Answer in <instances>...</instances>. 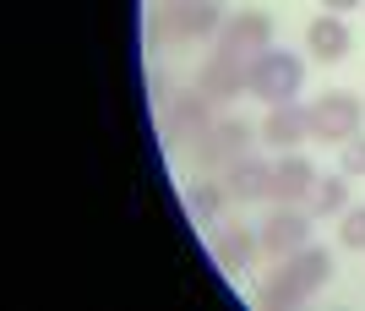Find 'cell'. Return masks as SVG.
<instances>
[{
  "label": "cell",
  "instance_id": "9a60e30c",
  "mask_svg": "<svg viewBox=\"0 0 365 311\" xmlns=\"http://www.w3.org/2000/svg\"><path fill=\"white\" fill-rule=\"evenodd\" d=\"M349 208V175H317V186H311V197H305V213L311 218H333Z\"/></svg>",
  "mask_w": 365,
  "mask_h": 311
},
{
  "label": "cell",
  "instance_id": "d6986e66",
  "mask_svg": "<svg viewBox=\"0 0 365 311\" xmlns=\"http://www.w3.org/2000/svg\"><path fill=\"white\" fill-rule=\"evenodd\" d=\"M338 170H344V175H365V137H349V142H344Z\"/></svg>",
  "mask_w": 365,
  "mask_h": 311
},
{
  "label": "cell",
  "instance_id": "e0dca14e",
  "mask_svg": "<svg viewBox=\"0 0 365 311\" xmlns=\"http://www.w3.org/2000/svg\"><path fill=\"white\" fill-rule=\"evenodd\" d=\"M224 197H229V191L218 186V180H197V186L185 191V208H191V218H197V224H218Z\"/></svg>",
  "mask_w": 365,
  "mask_h": 311
},
{
  "label": "cell",
  "instance_id": "2e32d148",
  "mask_svg": "<svg viewBox=\"0 0 365 311\" xmlns=\"http://www.w3.org/2000/svg\"><path fill=\"white\" fill-rule=\"evenodd\" d=\"M257 300H262L267 311H289V306H300V300H311V295L300 290V279H294V273H289V262H284L278 273H267V279H262Z\"/></svg>",
  "mask_w": 365,
  "mask_h": 311
},
{
  "label": "cell",
  "instance_id": "ba28073f",
  "mask_svg": "<svg viewBox=\"0 0 365 311\" xmlns=\"http://www.w3.org/2000/svg\"><path fill=\"white\" fill-rule=\"evenodd\" d=\"M224 191H229V203H273V164L267 158H235L224 170Z\"/></svg>",
  "mask_w": 365,
  "mask_h": 311
},
{
  "label": "cell",
  "instance_id": "8992f818",
  "mask_svg": "<svg viewBox=\"0 0 365 311\" xmlns=\"http://www.w3.org/2000/svg\"><path fill=\"white\" fill-rule=\"evenodd\" d=\"M257 240H262V251L267 257H294L300 246H311V213H300L294 203H278L273 213L262 218V230H257Z\"/></svg>",
  "mask_w": 365,
  "mask_h": 311
},
{
  "label": "cell",
  "instance_id": "ffe728a7",
  "mask_svg": "<svg viewBox=\"0 0 365 311\" xmlns=\"http://www.w3.org/2000/svg\"><path fill=\"white\" fill-rule=\"evenodd\" d=\"M148 93H153V104H169V98H175V93H169V77H164V71H153Z\"/></svg>",
  "mask_w": 365,
  "mask_h": 311
},
{
  "label": "cell",
  "instance_id": "9c48e42d",
  "mask_svg": "<svg viewBox=\"0 0 365 311\" xmlns=\"http://www.w3.org/2000/svg\"><path fill=\"white\" fill-rule=\"evenodd\" d=\"M197 88L213 98V104H229V98L251 93V66H245V61H229V55H213V61L197 71Z\"/></svg>",
  "mask_w": 365,
  "mask_h": 311
},
{
  "label": "cell",
  "instance_id": "52a82bcc",
  "mask_svg": "<svg viewBox=\"0 0 365 311\" xmlns=\"http://www.w3.org/2000/svg\"><path fill=\"white\" fill-rule=\"evenodd\" d=\"M164 131L175 142H191L197 148L207 131H213V98L202 93V88H191V93H175L164 104Z\"/></svg>",
  "mask_w": 365,
  "mask_h": 311
},
{
  "label": "cell",
  "instance_id": "7c38bea8",
  "mask_svg": "<svg viewBox=\"0 0 365 311\" xmlns=\"http://www.w3.org/2000/svg\"><path fill=\"white\" fill-rule=\"evenodd\" d=\"M257 251H262V240L245 230V224H224V230L213 235V262L229 267V273H245V267L257 262Z\"/></svg>",
  "mask_w": 365,
  "mask_h": 311
},
{
  "label": "cell",
  "instance_id": "ac0fdd59",
  "mask_svg": "<svg viewBox=\"0 0 365 311\" xmlns=\"http://www.w3.org/2000/svg\"><path fill=\"white\" fill-rule=\"evenodd\" d=\"M338 240L349 251H365V203L360 208H344V224H338Z\"/></svg>",
  "mask_w": 365,
  "mask_h": 311
},
{
  "label": "cell",
  "instance_id": "6da1fadb",
  "mask_svg": "<svg viewBox=\"0 0 365 311\" xmlns=\"http://www.w3.org/2000/svg\"><path fill=\"white\" fill-rule=\"evenodd\" d=\"M229 16L218 0H164L153 16V39L158 44H191V39H213Z\"/></svg>",
  "mask_w": 365,
  "mask_h": 311
},
{
  "label": "cell",
  "instance_id": "7a4b0ae2",
  "mask_svg": "<svg viewBox=\"0 0 365 311\" xmlns=\"http://www.w3.org/2000/svg\"><path fill=\"white\" fill-rule=\"evenodd\" d=\"M305 88V61L294 55V49H262L257 61H251V98H262V104H294V93Z\"/></svg>",
  "mask_w": 365,
  "mask_h": 311
},
{
  "label": "cell",
  "instance_id": "277c9868",
  "mask_svg": "<svg viewBox=\"0 0 365 311\" xmlns=\"http://www.w3.org/2000/svg\"><path fill=\"white\" fill-rule=\"evenodd\" d=\"M251 142H262V131L245 121V115H240V121H235V115H229V121H213V131L197 142V170H218V175H224L235 158H245Z\"/></svg>",
  "mask_w": 365,
  "mask_h": 311
},
{
  "label": "cell",
  "instance_id": "8fae6325",
  "mask_svg": "<svg viewBox=\"0 0 365 311\" xmlns=\"http://www.w3.org/2000/svg\"><path fill=\"white\" fill-rule=\"evenodd\" d=\"M311 186H317V164H311V158L284 153L273 164V203H305Z\"/></svg>",
  "mask_w": 365,
  "mask_h": 311
},
{
  "label": "cell",
  "instance_id": "5bb4252c",
  "mask_svg": "<svg viewBox=\"0 0 365 311\" xmlns=\"http://www.w3.org/2000/svg\"><path fill=\"white\" fill-rule=\"evenodd\" d=\"M284 262H289V273L300 279L305 295H317V290L333 284V251H322V246H300L294 257H284Z\"/></svg>",
  "mask_w": 365,
  "mask_h": 311
},
{
  "label": "cell",
  "instance_id": "4fadbf2b",
  "mask_svg": "<svg viewBox=\"0 0 365 311\" xmlns=\"http://www.w3.org/2000/svg\"><path fill=\"white\" fill-rule=\"evenodd\" d=\"M349 28H344V16H333V11H322L317 22H311V28H305V49H311V55H317V61H344V55H349Z\"/></svg>",
  "mask_w": 365,
  "mask_h": 311
},
{
  "label": "cell",
  "instance_id": "30bf717a",
  "mask_svg": "<svg viewBox=\"0 0 365 311\" xmlns=\"http://www.w3.org/2000/svg\"><path fill=\"white\" fill-rule=\"evenodd\" d=\"M305 137H311V121H305L300 104H273V109H267V121H262V142H267V148L294 153Z\"/></svg>",
  "mask_w": 365,
  "mask_h": 311
},
{
  "label": "cell",
  "instance_id": "5b68a950",
  "mask_svg": "<svg viewBox=\"0 0 365 311\" xmlns=\"http://www.w3.org/2000/svg\"><path fill=\"white\" fill-rule=\"evenodd\" d=\"M262 49H273V16L267 11H240L218 28V49L213 55H229V61H257Z\"/></svg>",
  "mask_w": 365,
  "mask_h": 311
},
{
  "label": "cell",
  "instance_id": "3957f363",
  "mask_svg": "<svg viewBox=\"0 0 365 311\" xmlns=\"http://www.w3.org/2000/svg\"><path fill=\"white\" fill-rule=\"evenodd\" d=\"M305 121H311V137L317 142H344L360 137V126H365V104L354 93H322L317 104L305 109Z\"/></svg>",
  "mask_w": 365,
  "mask_h": 311
},
{
  "label": "cell",
  "instance_id": "44dd1931",
  "mask_svg": "<svg viewBox=\"0 0 365 311\" xmlns=\"http://www.w3.org/2000/svg\"><path fill=\"white\" fill-rule=\"evenodd\" d=\"M322 6H327L333 16H344V11H354V6H365V0H322Z\"/></svg>",
  "mask_w": 365,
  "mask_h": 311
}]
</instances>
